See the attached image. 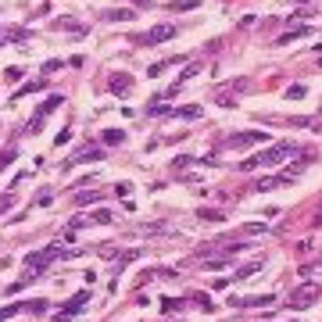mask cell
I'll list each match as a JSON object with an SVG mask.
<instances>
[{"label": "cell", "mask_w": 322, "mask_h": 322, "mask_svg": "<svg viewBox=\"0 0 322 322\" xmlns=\"http://www.w3.org/2000/svg\"><path fill=\"white\" fill-rule=\"evenodd\" d=\"M287 157H301V147L297 143H272L258 154H251L247 161H240V169L251 172V169H269V165H279V161H287Z\"/></svg>", "instance_id": "cell-1"}, {"label": "cell", "mask_w": 322, "mask_h": 322, "mask_svg": "<svg viewBox=\"0 0 322 322\" xmlns=\"http://www.w3.org/2000/svg\"><path fill=\"white\" fill-rule=\"evenodd\" d=\"M61 254V247L58 244H50V247H43V251H32V254H25V269L32 272V276H39V272H43L54 258Z\"/></svg>", "instance_id": "cell-2"}, {"label": "cell", "mask_w": 322, "mask_h": 322, "mask_svg": "<svg viewBox=\"0 0 322 322\" xmlns=\"http://www.w3.org/2000/svg\"><path fill=\"white\" fill-rule=\"evenodd\" d=\"M176 36V25H169V22H161V25H154V29H147L136 43L140 47H157V43H165V39H172Z\"/></svg>", "instance_id": "cell-3"}, {"label": "cell", "mask_w": 322, "mask_h": 322, "mask_svg": "<svg viewBox=\"0 0 322 322\" xmlns=\"http://www.w3.org/2000/svg\"><path fill=\"white\" fill-rule=\"evenodd\" d=\"M229 150H247V147H254V143H269V133H233V136H226L222 140Z\"/></svg>", "instance_id": "cell-4"}, {"label": "cell", "mask_w": 322, "mask_h": 322, "mask_svg": "<svg viewBox=\"0 0 322 322\" xmlns=\"http://www.w3.org/2000/svg\"><path fill=\"white\" fill-rule=\"evenodd\" d=\"M86 304H90V290H83V294H75V297H68V304H65V308H61V311L54 315V322H68L72 315H79V311H83Z\"/></svg>", "instance_id": "cell-5"}, {"label": "cell", "mask_w": 322, "mask_h": 322, "mask_svg": "<svg viewBox=\"0 0 322 322\" xmlns=\"http://www.w3.org/2000/svg\"><path fill=\"white\" fill-rule=\"evenodd\" d=\"M294 183V176H287V172H279V176H261L251 190H258V193H269V190H279V186H290Z\"/></svg>", "instance_id": "cell-6"}, {"label": "cell", "mask_w": 322, "mask_h": 322, "mask_svg": "<svg viewBox=\"0 0 322 322\" xmlns=\"http://www.w3.org/2000/svg\"><path fill=\"white\" fill-rule=\"evenodd\" d=\"M315 301H318V287H301V290L290 294V308H308Z\"/></svg>", "instance_id": "cell-7"}, {"label": "cell", "mask_w": 322, "mask_h": 322, "mask_svg": "<svg viewBox=\"0 0 322 322\" xmlns=\"http://www.w3.org/2000/svg\"><path fill=\"white\" fill-rule=\"evenodd\" d=\"M108 86H111V93H115V97H126V93L133 90V75H126V72H115Z\"/></svg>", "instance_id": "cell-8"}, {"label": "cell", "mask_w": 322, "mask_h": 322, "mask_svg": "<svg viewBox=\"0 0 322 322\" xmlns=\"http://www.w3.org/2000/svg\"><path fill=\"white\" fill-rule=\"evenodd\" d=\"M276 297L272 294H261V297H244V301H229V304H236V308H269Z\"/></svg>", "instance_id": "cell-9"}, {"label": "cell", "mask_w": 322, "mask_h": 322, "mask_svg": "<svg viewBox=\"0 0 322 322\" xmlns=\"http://www.w3.org/2000/svg\"><path fill=\"white\" fill-rule=\"evenodd\" d=\"M304 36H311V29H308V25H301V29H290V32H283V36L276 39V43H279V47H287V43H294V39H304Z\"/></svg>", "instance_id": "cell-10"}, {"label": "cell", "mask_w": 322, "mask_h": 322, "mask_svg": "<svg viewBox=\"0 0 322 322\" xmlns=\"http://www.w3.org/2000/svg\"><path fill=\"white\" fill-rule=\"evenodd\" d=\"M47 86V79H32V83H25L22 90H15L11 93V100H18V97H29V93H36V90H43Z\"/></svg>", "instance_id": "cell-11"}, {"label": "cell", "mask_w": 322, "mask_h": 322, "mask_svg": "<svg viewBox=\"0 0 322 322\" xmlns=\"http://www.w3.org/2000/svg\"><path fill=\"white\" fill-rule=\"evenodd\" d=\"M215 100H219L222 108H236V93H233L229 86H219V90H215Z\"/></svg>", "instance_id": "cell-12"}, {"label": "cell", "mask_w": 322, "mask_h": 322, "mask_svg": "<svg viewBox=\"0 0 322 322\" xmlns=\"http://www.w3.org/2000/svg\"><path fill=\"white\" fill-rule=\"evenodd\" d=\"M58 104H65V100H61L58 93H54V97H47L43 104H39V111H36V118H43V122H47V115H50V111H54Z\"/></svg>", "instance_id": "cell-13"}, {"label": "cell", "mask_w": 322, "mask_h": 322, "mask_svg": "<svg viewBox=\"0 0 322 322\" xmlns=\"http://www.w3.org/2000/svg\"><path fill=\"white\" fill-rule=\"evenodd\" d=\"M93 200H104V190H86V193H75V204H93Z\"/></svg>", "instance_id": "cell-14"}, {"label": "cell", "mask_w": 322, "mask_h": 322, "mask_svg": "<svg viewBox=\"0 0 322 322\" xmlns=\"http://www.w3.org/2000/svg\"><path fill=\"white\" fill-rule=\"evenodd\" d=\"M254 272H261V258H258V261H247V265H244V269H240V272H236L233 279H251Z\"/></svg>", "instance_id": "cell-15"}, {"label": "cell", "mask_w": 322, "mask_h": 322, "mask_svg": "<svg viewBox=\"0 0 322 322\" xmlns=\"http://www.w3.org/2000/svg\"><path fill=\"white\" fill-rule=\"evenodd\" d=\"M190 301H193V304H197L200 311H215V304H211V297H208V294H200V290H197V294H193Z\"/></svg>", "instance_id": "cell-16"}, {"label": "cell", "mask_w": 322, "mask_h": 322, "mask_svg": "<svg viewBox=\"0 0 322 322\" xmlns=\"http://www.w3.org/2000/svg\"><path fill=\"white\" fill-rule=\"evenodd\" d=\"M197 219H200V222H222V211H215V208H200Z\"/></svg>", "instance_id": "cell-17"}, {"label": "cell", "mask_w": 322, "mask_h": 322, "mask_svg": "<svg viewBox=\"0 0 322 322\" xmlns=\"http://www.w3.org/2000/svg\"><path fill=\"white\" fill-rule=\"evenodd\" d=\"M176 61H183V58H169V61H157V65H150V68H147V75H161L165 68H172Z\"/></svg>", "instance_id": "cell-18"}, {"label": "cell", "mask_w": 322, "mask_h": 322, "mask_svg": "<svg viewBox=\"0 0 322 322\" xmlns=\"http://www.w3.org/2000/svg\"><path fill=\"white\" fill-rule=\"evenodd\" d=\"M172 115H179V118H200V104H190V108H176Z\"/></svg>", "instance_id": "cell-19"}, {"label": "cell", "mask_w": 322, "mask_h": 322, "mask_svg": "<svg viewBox=\"0 0 322 322\" xmlns=\"http://www.w3.org/2000/svg\"><path fill=\"white\" fill-rule=\"evenodd\" d=\"M133 18V11L129 8H118V11H108V22H129Z\"/></svg>", "instance_id": "cell-20"}, {"label": "cell", "mask_w": 322, "mask_h": 322, "mask_svg": "<svg viewBox=\"0 0 322 322\" xmlns=\"http://www.w3.org/2000/svg\"><path fill=\"white\" fill-rule=\"evenodd\" d=\"M229 90H233V93H247V90H251V79H247V75L233 79V86H229Z\"/></svg>", "instance_id": "cell-21"}, {"label": "cell", "mask_w": 322, "mask_h": 322, "mask_svg": "<svg viewBox=\"0 0 322 322\" xmlns=\"http://www.w3.org/2000/svg\"><path fill=\"white\" fill-rule=\"evenodd\" d=\"M161 311H169V315L172 311H183V301L179 297H165V301H161Z\"/></svg>", "instance_id": "cell-22"}, {"label": "cell", "mask_w": 322, "mask_h": 322, "mask_svg": "<svg viewBox=\"0 0 322 322\" xmlns=\"http://www.w3.org/2000/svg\"><path fill=\"white\" fill-rule=\"evenodd\" d=\"M15 157H18V150H15V147H8V150H0V172H4V169L11 165Z\"/></svg>", "instance_id": "cell-23"}, {"label": "cell", "mask_w": 322, "mask_h": 322, "mask_svg": "<svg viewBox=\"0 0 322 322\" xmlns=\"http://www.w3.org/2000/svg\"><path fill=\"white\" fill-rule=\"evenodd\" d=\"M54 29H72V32H83V25L72 22V18H54Z\"/></svg>", "instance_id": "cell-24"}, {"label": "cell", "mask_w": 322, "mask_h": 322, "mask_svg": "<svg viewBox=\"0 0 322 322\" xmlns=\"http://www.w3.org/2000/svg\"><path fill=\"white\" fill-rule=\"evenodd\" d=\"M122 140H126V133H122V129H108V133H104V143H115V147H118Z\"/></svg>", "instance_id": "cell-25"}, {"label": "cell", "mask_w": 322, "mask_h": 322, "mask_svg": "<svg viewBox=\"0 0 322 322\" xmlns=\"http://www.w3.org/2000/svg\"><path fill=\"white\" fill-rule=\"evenodd\" d=\"M90 222H100V226H108V222H115V215L100 208V211H93V215H90Z\"/></svg>", "instance_id": "cell-26"}, {"label": "cell", "mask_w": 322, "mask_h": 322, "mask_svg": "<svg viewBox=\"0 0 322 322\" xmlns=\"http://www.w3.org/2000/svg\"><path fill=\"white\" fill-rule=\"evenodd\" d=\"M193 161H197V157H190V154H179V157L172 161V169H179V172H183V169H190V165H193Z\"/></svg>", "instance_id": "cell-27"}, {"label": "cell", "mask_w": 322, "mask_h": 322, "mask_svg": "<svg viewBox=\"0 0 322 322\" xmlns=\"http://www.w3.org/2000/svg\"><path fill=\"white\" fill-rule=\"evenodd\" d=\"M25 304H4V308H0V322H4V318H11V315H18Z\"/></svg>", "instance_id": "cell-28"}, {"label": "cell", "mask_w": 322, "mask_h": 322, "mask_svg": "<svg viewBox=\"0 0 322 322\" xmlns=\"http://www.w3.org/2000/svg\"><path fill=\"white\" fill-rule=\"evenodd\" d=\"M100 258H118V247L115 244H100Z\"/></svg>", "instance_id": "cell-29"}, {"label": "cell", "mask_w": 322, "mask_h": 322, "mask_svg": "<svg viewBox=\"0 0 322 322\" xmlns=\"http://www.w3.org/2000/svg\"><path fill=\"white\" fill-rule=\"evenodd\" d=\"M29 308H32V315H43L47 311V301H29Z\"/></svg>", "instance_id": "cell-30"}, {"label": "cell", "mask_w": 322, "mask_h": 322, "mask_svg": "<svg viewBox=\"0 0 322 322\" xmlns=\"http://www.w3.org/2000/svg\"><path fill=\"white\" fill-rule=\"evenodd\" d=\"M58 68H61V61H58V58H50V61L43 65V72H58Z\"/></svg>", "instance_id": "cell-31"}, {"label": "cell", "mask_w": 322, "mask_h": 322, "mask_svg": "<svg viewBox=\"0 0 322 322\" xmlns=\"http://www.w3.org/2000/svg\"><path fill=\"white\" fill-rule=\"evenodd\" d=\"M287 97H294V100H297V97H304V86H290V90H287Z\"/></svg>", "instance_id": "cell-32"}, {"label": "cell", "mask_w": 322, "mask_h": 322, "mask_svg": "<svg viewBox=\"0 0 322 322\" xmlns=\"http://www.w3.org/2000/svg\"><path fill=\"white\" fill-rule=\"evenodd\" d=\"M11 204H15V197H0V211H8Z\"/></svg>", "instance_id": "cell-33"}, {"label": "cell", "mask_w": 322, "mask_h": 322, "mask_svg": "<svg viewBox=\"0 0 322 322\" xmlns=\"http://www.w3.org/2000/svg\"><path fill=\"white\" fill-rule=\"evenodd\" d=\"M315 226H322V204H318V211H315Z\"/></svg>", "instance_id": "cell-34"}]
</instances>
